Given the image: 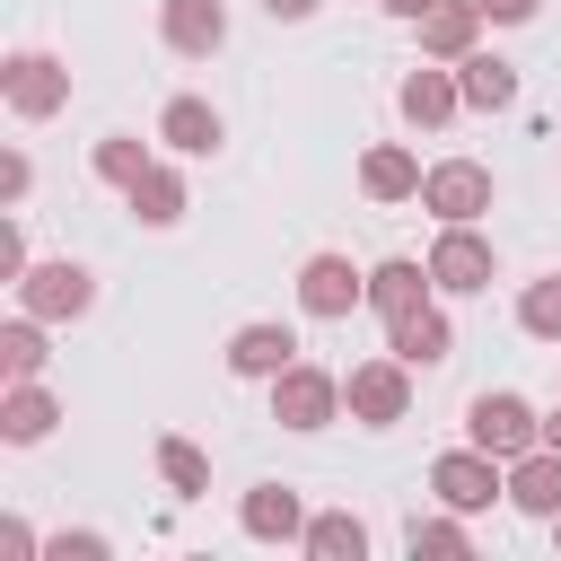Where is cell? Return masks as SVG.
<instances>
[{"mask_svg":"<svg viewBox=\"0 0 561 561\" xmlns=\"http://www.w3.org/2000/svg\"><path fill=\"white\" fill-rule=\"evenodd\" d=\"M421 193H430V210H438V219H473V210H482V202H491V175H482V167H465V158H456V167H438V175H430V184H421Z\"/></svg>","mask_w":561,"mask_h":561,"instance_id":"3","label":"cell"},{"mask_svg":"<svg viewBox=\"0 0 561 561\" xmlns=\"http://www.w3.org/2000/svg\"><path fill=\"white\" fill-rule=\"evenodd\" d=\"M403 114H412V123H447V114H456V88L421 70V79H403Z\"/></svg>","mask_w":561,"mask_h":561,"instance_id":"22","label":"cell"},{"mask_svg":"<svg viewBox=\"0 0 561 561\" xmlns=\"http://www.w3.org/2000/svg\"><path fill=\"white\" fill-rule=\"evenodd\" d=\"M508 500L535 508V517H561V447H552V456H526V465L508 473Z\"/></svg>","mask_w":561,"mask_h":561,"instance_id":"9","label":"cell"},{"mask_svg":"<svg viewBox=\"0 0 561 561\" xmlns=\"http://www.w3.org/2000/svg\"><path fill=\"white\" fill-rule=\"evenodd\" d=\"M307 552H316V561H359V552H368V526H359V517H316V526H307Z\"/></svg>","mask_w":561,"mask_h":561,"instance_id":"15","label":"cell"},{"mask_svg":"<svg viewBox=\"0 0 561 561\" xmlns=\"http://www.w3.org/2000/svg\"><path fill=\"white\" fill-rule=\"evenodd\" d=\"M96 175H105V184H140L149 167H140V149H131V140H105V149H96Z\"/></svg>","mask_w":561,"mask_h":561,"instance_id":"26","label":"cell"},{"mask_svg":"<svg viewBox=\"0 0 561 561\" xmlns=\"http://www.w3.org/2000/svg\"><path fill=\"white\" fill-rule=\"evenodd\" d=\"M351 403H359L368 421H394V412H403V377H394V368H359V377H351Z\"/></svg>","mask_w":561,"mask_h":561,"instance_id":"18","label":"cell"},{"mask_svg":"<svg viewBox=\"0 0 561 561\" xmlns=\"http://www.w3.org/2000/svg\"><path fill=\"white\" fill-rule=\"evenodd\" d=\"M245 535H263V543L298 535V500H289V491H254V500H245Z\"/></svg>","mask_w":561,"mask_h":561,"instance_id":"20","label":"cell"},{"mask_svg":"<svg viewBox=\"0 0 561 561\" xmlns=\"http://www.w3.org/2000/svg\"><path fill=\"white\" fill-rule=\"evenodd\" d=\"M508 96H517V70L491 61V53H473L465 61V105H508Z\"/></svg>","mask_w":561,"mask_h":561,"instance_id":"17","label":"cell"},{"mask_svg":"<svg viewBox=\"0 0 561 561\" xmlns=\"http://www.w3.org/2000/svg\"><path fill=\"white\" fill-rule=\"evenodd\" d=\"M0 359H9V377H35V368H44V333H35V324H9V333H0Z\"/></svg>","mask_w":561,"mask_h":561,"instance_id":"24","label":"cell"},{"mask_svg":"<svg viewBox=\"0 0 561 561\" xmlns=\"http://www.w3.org/2000/svg\"><path fill=\"white\" fill-rule=\"evenodd\" d=\"M219 35H228L219 0H167V44L175 53H219Z\"/></svg>","mask_w":561,"mask_h":561,"instance_id":"8","label":"cell"},{"mask_svg":"<svg viewBox=\"0 0 561 561\" xmlns=\"http://www.w3.org/2000/svg\"><path fill=\"white\" fill-rule=\"evenodd\" d=\"M430 280H438V289H482V280H491V254H482L473 237H447V245L430 254Z\"/></svg>","mask_w":561,"mask_h":561,"instance_id":"11","label":"cell"},{"mask_svg":"<svg viewBox=\"0 0 561 561\" xmlns=\"http://www.w3.org/2000/svg\"><path fill=\"white\" fill-rule=\"evenodd\" d=\"M289 351H298V342H289V324H245V333L228 342V368H237V377H280V368H289Z\"/></svg>","mask_w":561,"mask_h":561,"instance_id":"6","label":"cell"},{"mask_svg":"<svg viewBox=\"0 0 561 561\" xmlns=\"http://www.w3.org/2000/svg\"><path fill=\"white\" fill-rule=\"evenodd\" d=\"M0 430H9L18 447H35V438L53 430V403H44V394H35L26 377H18V394H9V412H0Z\"/></svg>","mask_w":561,"mask_h":561,"instance_id":"19","label":"cell"},{"mask_svg":"<svg viewBox=\"0 0 561 561\" xmlns=\"http://www.w3.org/2000/svg\"><path fill=\"white\" fill-rule=\"evenodd\" d=\"M158 473H167L175 491H202V482H210V465H202V456H193L184 438H167V447H158Z\"/></svg>","mask_w":561,"mask_h":561,"instance_id":"25","label":"cell"},{"mask_svg":"<svg viewBox=\"0 0 561 561\" xmlns=\"http://www.w3.org/2000/svg\"><path fill=\"white\" fill-rule=\"evenodd\" d=\"M263 9H272V18H307L316 0H263Z\"/></svg>","mask_w":561,"mask_h":561,"instance_id":"30","label":"cell"},{"mask_svg":"<svg viewBox=\"0 0 561 561\" xmlns=\"http://www.w3.org/2000/svg\"><path fill=\"white\" fill-rule=\"evenodd\" d=\"M298 298H307V316H342V307L359 298V272H351L342 254H316V263L298 272Z\"/></svg>","mask_w":561,"mask_h":561,"instance_id":"4","label":"cell"},{"mask_svg":"<svg viewBox=\"0 0 561 561\" xmlns=\"http://www.w3.org/2000/svg\"><path fill=\"white\" fill-rule=\"evenodd\" d=\"M482 18H535V0H473Z\"/></svg>","mask_w":561,"mask_h":561,"instance_id":"29","label":"cell"},{"mask_svg":"<svg viewBox=\"0 0 561 561\" xmlns=\"http://www.w3.org/2000/svg\"><path fill=\"white\" fill-rule=\"evenodd\" d=\"M543 438H552V447H561V421H552V430H543Z\"/></svg>","mask_w":561,"mask_h":561,"instance_id":"32","label":"cell"},{"mask_svg":"<svg viewBox=\"0 0 561 561\" xmlns=\"http://www.w3.org/2000/svg\"><path fill=\"white\" fill-rule=\"evenodd\" d=\"M412 552H465L456 526H412Z\"/></svg>","mask_w":561,"mask_h":561,"instance_id":"28","label":"cell"},{"mask_svg":"<svg viewBox=\"0 0 561 561\" xmlns=\"http://www.w3.org/2000/svg\"><path fill=\"white\" fill-rule=\"evenodd\" d=\"M131 210H140V219H149V228H167V219H175V210H184V184H175V175H158V167H149V175H140V184H131Z\"/></svg>","mask_w":561,"mask_h":561,"instance_id":"21","label":"cell"},{"mask_svg":"<svg viewBox=\"0 0 561 561\" xmlns=\"http://www.w3.org/2000/svg\"><path fill=\"white\" fill-rule=\"evenodd\" d=\"M421 35H430L438 53H465V35H473V0H430V9H421Z\"/></svg>","mask_w":561,"mask_h":561,"instance_id":"16","label":"cell"},{"mask_svg":"<svg viewBox=\"0 0 561 561\" xmlns=\"http://www.w3.org/2000/svg\"><path fill=\"white\" fill-rule=\"evenodd\" d=\"M386 9H394V18H421V9H430V0H386Z\"/></svg>","mask_w":561,"mask_h":561,"instance_id":"31","label":"cell"},{"mask_svg":"<svg viewBox=\"0 0 561 561\" xmlns=\"http://www.w3.org/2000/svg\"><path fill=\"white\" fill-rule=\"evenodd\" d=\"M9 96H18V114H53V105H61V70H53L44 53H18V61H9Z\"/></svg>","mask_w":561,"mask_h":561,"instance_id":"10","label":"cell"},{"mask_svg":"<svg viewBox=\"0 0 561 561\" xmlns=\"http://www.w3.org/2000/svg\"><path fill=\"white\" fill-rule=\"evenodd\" d=\"M272 403H280V421H289V430H324L333 386H324L316 368H280V394H272Z\"/></svg>","mask_w":561,"mask_h":561,"instance_id":"7","label":"cell"},{"mask_svg":"<svg viewBox=\"0 0 561 561\" xmlns=\"http://www.w3.org/2000/svg\"><path fill=\"white\" fill-rule=\"evenodd\" d=\"M412 184H421V175H412L403 149H377V158H368V193H377V202H394V193H412Z\"/></svg>","mask_w":561,"mask_h":561,"instance_id":"23","label":"cell"},{"mask_svg":"<svg viewBox=\"0 0 561 561\" xmlns=\"http://www.w3.org/2000/svg\"><path fill=\"white\" fill-rule=\"evenodd\" d=\"M526 333H561V280L526 289Z\"/></svg>","mask_w":561,"mask_h":561,"instance_id":"27","label":"cell"},{"mask_svg":"<svg viewBox=\"0 0 561 561\" xmlns=\"http://www.w3.org/2000/svg\"><path fill=\"white\" fill-rule=\"evenodd\" d=\"M394 359H412V368H430V359H447V316H394Z\"/></svg>","mask_w":561,"mask_h":561,"instance_id":"13","label":"cell"},{"mask_svg":"<svg viewBox=\"0 0 561 561\" xmlns=\"http://www.w3.org/2000/svg\"><path fill=\"white\" fill-rule=\"evenodd\" d=\"M368 298H377L386 316H412V307H421V263H377V272H368Z\"/></svg>","mask_w":561,"mask_h":561,"instance_id":"14","label":"cell"},{"mask_svg":"<svg viewBox=\"0 0 561 561\" xmlns=\"http://www.w3.org/2000/svg\"><path fill=\"white\" fill-rule=\"evenodd\" d=\"M158 131H167V140H175V149H193V158H202V149H219V114H210V105H202V96H175V105H167V123H158Z\"/></svg>","mask_w":561,"mask_h":561,"instance_id":"12","label":"cell"},{"mask_svg":"<svg viewBox=\"0 0 561 561\" xmlns=\"http://www.w3.org/2000/svg\"><path fill=\"white\" fill-rule=\"evenodd\" d=\"M96 289H88V272L79 263H44V272H26V307L35 316H79Z\"/></svg>","mask_w":561,"mask_h":561,"instance_id":"5","label":"cell"},{"mask_svg":"<svg viewBox=\"0 0 561 561\" xmlns=\"http://www.w3.org/2000/svg\"><path fill=\"white\" fill-rule=\"evenodd\" d=\"M473 447H491V456H526L535 447V412L517 403V394H473Z\"/></svg>","mask_w":561,"mask_h":561,"instance_id":"1","label":"cell"},{"mask_svg":"<svg viewBox=\"0 0 561 561\" xmlns=\"http://www.w3.org/2000/svg\"><path fill=\"white\" fill-rule=\"evenodd\" d=\"M430 482H438V500H447V508H482V500L500 491L491 447H473V456H438V473H430Z\"/></svg>","mask_w":561,"mask_h":561,"instance_id":"2","label":"cell"}]
</instances>
